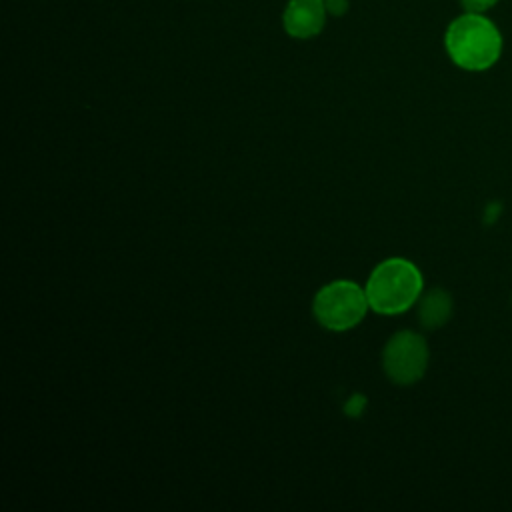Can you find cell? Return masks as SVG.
<instances>
[{
	"mask_svg": "<svg viewBox=\"0 0 512 512\" xmlns=\"http://www.w3.org/2000/svg\"><path fill=\"white\" fill-rule=\"evenodd\" d=\"M444 44L452 62L472 72L490 68L502 54L500 30L480 12H468L452 20Z\"/></svg>",
	"mask_w": 512,
	"mask_h": 512,
	"instance_id": "cell-1",
	"label": "cell"
},
{
	"mask_svg": "<svg viewBox=\"0 0 512 512\" xmlns=\"http://www.w3.org/2000/svg\"><path fill=\"white\" fill-rule=\"evenodd\" d=\"M364 290L372 310L378 314H400L418 300L422 274L412 262L390 258L372 270Z\"/></svg>",
	"mask_w": 512,
	"mask_h": 512,
	"instance_id": "cell-2",
	"label": "cell"
},
{
	"mask_svg": "<svg viewBox=\"0 0 512 512\" xmlns=\"http://www.w3.org/2000/svg\"><path fill=\"white\" fill-rule=\"evenodd\" d=\"M366 290L348 280H336L318 290L312 302L316 320L334 332L356 326L368 308Z\"/></svg>",
	"mask_w": 512,
	"mask_h": 512,
	"instance_id": "cell-3",
	"label": "cell"
},
{
	"mask_svg": "<svg viewBox=\"0 0 512 512\" xmlns=\"http://www.w3.org/2000/svg\"><path fill=\"white\" fill-rule=\"evenodd\" d=\"M428 366L426 340L410 330L396 332L382 350V368L386 376L400 386L418 382Z\"/></svg>",
	"mask_w": 512,
	"mask_h": 512,
	"instance_id": "cell-4",
	"label": "cell"
},
{
	"mask_svg": "<svg viewBox=\"0 0 512 512\" xmlns=\"http://www.w3.org/2000/svg\"><path fill=\"white\" fill-rule=\"evenodd\" d=\"M324 20V0H290L282 14L284 30L300 40L320 34V30L324 28Z\"/></svg>",
	"mask_w": 512,
	"mask_h": 512,
	"instance_id": "cell-5",
	"label": "cell"
},
{
	"mask_svg": "<svg viewBox=\"0 0 512 512\" xmlns=\"http://www.w3.org/2000/svg\"><path fill=\"white\" fill-rule=\"evenodd\" d=\"M452 316V298L446 290L442 288H432L430 292H426L420 300V308H418V318L420 324L428 330H436L440 326H444Z\"/></svg>",
	"mask_w": 512,
	"mask_h": 512,
	"instance_id": "cell-6",
	"label": "cell"
},
{
	"mask_svg": "<svg viewBox=\"0 0 512 512\" xmlns=\"http://www.w3.org/2000/svg\"><path fill=\"white\" fill-rule=\"evenodd\" d=\"M460 2L468 12H484V10L492 8L498 0H460Z\"/></svg>",
	"mask_w": 512,
	"mask_h": 512,
	"instance_id": "cell-7",
	"label": "cell"
},
{
	"mask_svg": "<svg viewBox=\"0 0 512 512\" xmlns=\"http://www.w3.org/2000/svg\"><path fill=\"white\" fill-rule=\"evenodd\" d=\"M324 6H326V12H330L334 16H340V14L346 12L348 0H324Z\"/></svg>",
	"mask_w": 512,
	"mask_h": 512,
	"instance_id": "cell-8",
	"label": "cell"
},
{
	"mask_svg": "<svg viewBox=\"0 0 512 512\" xmlns=\"http://www.w3.org/2000/svg\"><path fill=\"white\" fill-rule=\"evenodd\" d=\"M362 406H364V398H360V396L354 398V400L350 398V402H348V406H346V412L352 414V416H356V414L362 410Z\"/></svg>",
	"mask_w": 512,
	"mask_h": 512,
	"instance_id": "cell-9",
	"label": "cell"
}]
</instances>
